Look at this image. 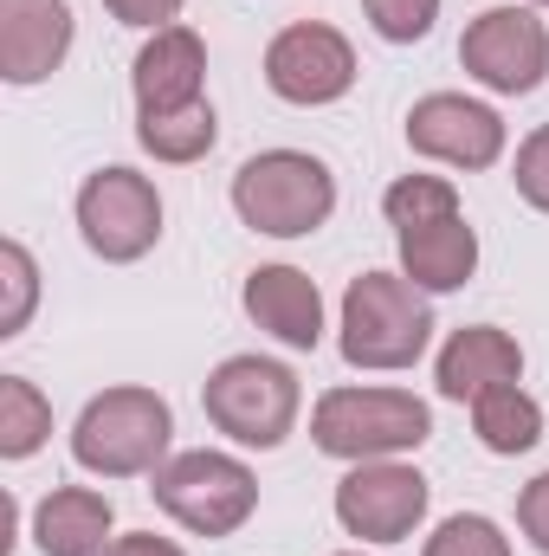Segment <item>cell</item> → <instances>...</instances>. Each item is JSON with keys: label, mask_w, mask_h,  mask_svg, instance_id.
<instances>
[{"label": "cell", "mask_w": 549, "mask_h": 556, "mask_svg": "<svg viewBox=\"0 0 549 556\" xmlns=\"http://www.w3.org/2000/svg\"><path fill=\"white\" fill-rule=\"evenodd\" d=\"M168 440H175V415L155 389H104L85 402V415L72 427V459L98 479H137L155 472L168 459Z\"/></svg>", "instance_id": "obj_1"}, {"label": "cell", "mask_w": 549, "mask_h": 556, "mask_svg": "<svg viewBox=\"0 0 549 556\" xmlns=\"http://www.w3.org/2000/svg\"><path fill=\"white\" fill-rule=\"evenodd\" d=\"M343 363L349 369H408L433 343V311L413 278L362 273L343 291Z\"/></svg>", "instance_id": "obj_2"}, {"label": "cell", "mask_w": 549, "mask_h": 556, "mask_svg": "<svg viewBox=\"0 0 549 556\" xmlns=\"http://www.w3.org/2000/svg\"><path fill=\"white\" fill-rule=\"evenodd\" d=\"M233 214L253 233L272 240H304L336 214V175L304 155V149H266L253 162H240L233 175Z\"/></svg>", "instance_id": "obj_3"}, {"label": "cell", "mask_w": 549, "mask_h": 556, "mask_svg": "<svg viewBox=\"0 0 549 556\" xmlns=\"http://www.w3.org/2000/svg\"><path fill=\"white\" fill-rule=\"evenodd\" d=\"M426 433H433V415L408 389H330V395H317V415H310L317 453L349 459V466L401 459Z\"/></svg>", "instance_id": "obj_4"}, {"label": "cell", "mask_w": 549, "mask_h": 556, "mask_svg": "<svg viewBox=\"0 0 549 556\" xmlns=\"http://www.w3.org/2000/svg\"><path fill=\"white\" fill-rule=\"evenodd\" d=\"M149 479H155V485H149L155 505H162L181 531H194V538H233V531L259 511V479H253V466L233 459V453L194 446V453L162 459Z\"/></svg>", "instance_id": "obj_5"}, {"label": "cell", "mask_w": 549, "mask_h": 556, "mask_svg": "<svg viewBox=\"0 0 549 556\" xmlns=\"http://www.w3.org/2000/svg\"><path fill=\"white\" fill-rule=\"evenodd\" d=\"M201 408H207V420L227 440L272 453V446H284V433L297 427V376L284 363H272V356H227L207 376Z\"/></svg>", "instance_id": "obj_6"}, {"label": "cell", "mask_w": 549, "mask_h": 556, "mask_svg": "<svg viewBox=\"0 0 549 556\" xmlns=\"http://www.w3.org/2000/svg\"><path fill=\"white\" fill-rule=\"evenodd\" d=\"M78 233L98 260L130 266L162 240V194L137 168H98L78 188Z\"/></svg>", "instance_id": "obj_7"}, {"label": "cell", "mask_w": 549, "mask_h": 556, "mask_svg": "<svg viewBox=\"0 0 549 556\" xmlns=\"http://www.w3.org/2000/svg\"><path fill=\"white\" fill-rule=\"evenodd\" d=\"M459 65H465L485 91H498V98L537 91L549 78L544 20H537L531 7H485V13L465 26V39H459Z\"/></svg>", "instance_id": "obj_8"}, {"label": "cell", "mask_w": 549, "mask_h": 556, "mask_svg": "<svg viewBox=\"0 0 549 556\" xmlns=\"http://www.w3.org/2000/svg\"><path fill=\"white\" fill-rule=\"evenodd\" d=\"M433 485L401 459H362L336 479V525L362 544H401L420 531Z\"/></svg>", "instance_id": "obj_9"}, {"label": "cell", "mask_w": 549, "mask_h": 556, "mask_svg": "<svg viewBox=\"0 0 549 556\" xmlns=\"http://www.w3.org/2000/svg\"><path fill=\"white\" fill-rule=\"evenodd\" d=\"M266 85H272V98L304 104V111L336 104L356 85V46L323 20H297L266 46Z\"/></svg>", "instance_id": "obj_10"}, {"label": "cell", "mask_w": 549, "mask_h": 556, "mask_svg": "<svg viewBox=\"0 0 549 556\" xmlns=\"http://www.w3.org/2000/svg\"><path fill=\"white\" fill-rule=\"evenodd\" d=\"M408 149L446 168H491L505 155V117L478 98L433 91L408 111Z\"/></svg>", "instance_id": "obj_11"}, {"label": "cell", "mask_w": 549, "mask_h": 556, "mask_svg": "<svg viewBox=\"0 0 549 556\" xmlns=\"http://www.w3.org/2000/svg\"><path fill=\"white\" fill-rule=\"evenodd\" d=\"M72 52V0H0V78L39 85Z\"/></svg>", "instance_id": "obj_12"}, {"label": "cell", "mask_w": 549, "mask_h": 556, "mask_svg": "<svg viewBox=\"0 0 549 556\" xmlns=\"http://www.w3.org/2000/svg\"><path fill=\"white\" fill-rule=\"evenodd\" d=\"M518 376H524V350H518V337L498 330V324H465V330H452L446 350H439V363H433V389H439L446 402H478L485 389H505V382H518Z\"/></svg>", "instance_id": "obj_13"}, {"label": "cell", "mask_w": 549, "mask_h": 556, "mask_svg": "<svg viewBox=\"0 0 549 556\" xmlns=\"http://www.w3.org/2000/svg\"><path fill=\"white\" fill-rule=\"evenodd\" d=\"M201 78H207V46L201 33L188 26H162L149 33V46L130 65V85H137V111L155 117V111H181V104H201Z\"/></svg>", "instance_id": "obj_14"}, {"label": "cell", "mask_w": 549, "mask_h": 556, "mask_svg": "<svg viewBox=\"0 0 549 556\" xmlns=\"http://www.w3.org/2000/svg\"><path fill=\"white\" fill-rule=\"evenodd\" d=\"M246 317L272 330L284 350H317L323 343V298L297 266H259L246 278Z\"/></svg>", "instance_id": "obj_15"}, {"label": "cell", "mask_w": 549, "mask_h": 556, "mask_svg": "<svg viewBox=\"0 0 549 556\" xmlns=\"http://www.w3.org/2000/svg\"><path fill=\"white\" fill-rule=\"evenodd\" d=\"M111 525H117V511H111L104 492H91V485H59V492H46L39 511H33V544L46 556H104L111 551Z\"/></svg>", "instance_id": "obj_16"}, {"label": "cell", "mask_w": 549, "mask_h": 556, "mask_svg": "<svg viewBox=\"0 0 549 556\" xmlns=\"http://www.w3.org/2000/svg\"><path fill=\"white\" fill-rule=\"evenodd\" d=\"M472 273H478V233L465 227V214L401 227V278H413L420 291H459Z\"/></svg>", "instance_id": "obj_17"}, {"label": "cell", "mask_w": 549, "mask_h": 556, "mask_svg": "<svg viewBox=\"0 0 549 556\" xmlns=\"http://www.w3.org/2000/svg\"><path fill=\"white\" fill-rule=\"evenodd\" d=\"M472 433H478L485 453L518 459V453H531V446L544 440V408H537V395H524L518 382L485 389V395L472 402Z\"/></svg>", "instance_id": "obj_18"}, {"label": "cell", "mask_w": 549, "mask_h": 556, "mask_svg": "<svg viewBox=\"0 0 549 556\" xmlns=\"http://www.w3.org/2000/svg\"><path fill=\"white\" fill-rule=\"evenodd\" d=\"M220 137L214 124V104H181V111H155V117H137V142L155 155V162H201Z\"/></svg>", "instance_id": "obj_19"}, {"label": "cell", "mask_w": 549, "mask_h": 556, "mask_svg": "<svg viewBox=\"0 0 549 556\" xmlns=\"http://www.w3.org/2000/svg\"><path fill=\"white\" fill-rule=\"evenodd\" d=\"M52 433V402L26 376H0V459H33Z\"/></svg>", "instance_id": "obj_20"}, {"label": "cell", "mask_w": 549, "mask_h": 556, "mask_svg": "<svg viewBox=\"0 0 549 556\" xmlns=\"http://www.w3.org/2000/svg\"><path fill=\"white\" fill-rule=\"evenodd\" d=\"M382 214H388L395 233L401 227H426V220H446V214H459V188L446 175H401L382 194Z\"/></svg>", "instance_id": "obj_21"}, {"label": "cell", "mask_w": 549, "mask_h": 556, "mask_svg": "<svg viewBox=\"0 0 549 556\" xmlns=\"http://www.w3.org/2000/svg\"><path fill=\"white\" fill-rule=\"evenodd\" d=\"M0 285H7V304H0V337H20L26 317H33V298H39V266L20 240L0 247Z\"/></svg>", "instance_id": "obj_22"}, {"label": "cell", "mask_w": 549, "mask_h": 556, "mask_svg": "<svg viewBox=\"0 0 549 556\" xmlns=\"http://www.w3.org/2000/svg\"><path fill=\"white\" fill-rule=\"evenodd\" d=\"M420 556H511V538H505L491 518L459 511V518H446V525L426 538V551Z\"/></svg>", "instance_id": "obj_23"}, {"label": "cell", "mask_w": 549, "mask_h": 556, "mask_svg": "<svg viewBox=\"0 0 549 556\" xmlns=\"http://www.w3.org/2000/svg\"><path fill=\"white\" fill-rule=\"evenodd\" d=\"M362 13H369V26H375L388 46H413V39L433 33L439 0H362Z\"/></svg>", "instance_id": "obj_24"}, {"label": "cell", "mask_w": 549, "mask_h": 556, "mask_svg": "<svg viewBox=\"0 0 549 556\" xmlns=\"http://www.w3.org/2000/svg\"><path fill=\"white\" fill-rule=\"evenodd\" d=\"M511 181H518V194H524L537 214H549V124L518 142V168H511Z\"/></svg>", "instance_id": "obj_25"}, {"label": "cell", "mask_w": 549, "mask_h": 556, "mask_svg": "<svg viewBox=\"0 0 549 556\" xmlns=\"http://www.w3.org/2000/svg\"><path fill=\"white\" fill-rule=\"evenodd\" d=\"M518 525H524V538L549 556V472H537V479L524 485V498H518Z\"/></svg>", "instance_id": "obj_26"}, {"label": "cell", "mask_w": 549, "mask_h": 556, "mask_svg": "<svg viewBox=\"0 0 549 556\" xmlns=\"http://www.w3.org/2000/svg\"><path fill=\"white\" fill-rule=\"evenodd\" d=\"M111 7V20H124V26H175V13L188 7V0H104Z\"/></svg>", "instance_id": "obj_27"}, {"label": "cell", "mask_w": 549, "mask_h": 556, "mask_svg": "<svg viewBox=\"0 0 549 556\" xmlns=\"http://www.w3.org/2000/svg\"><path fill=\"white\" fill-rule=\"evenodd\" d=\"M104 556H188V551L168 544V538H155V531H130V538H111Z\"/></svg>", "instance_id": "obj_28"}, {"label": "cell", "mask_w": 549, "mask_h": 556, "mask_svg": "<svg viewBox=\"0 0 549 556\" xmlns=\"http://www.w3.org/2000/svg\"><path fill=\"white\" fill-rule=\"evenodd\" d=\"M343 556H362V551H343Z\"/></svg>", "instance_id": "obj_29"}, {"label": "cell", "mask_w": 549, "mask_h": 556, "mask_svg": "<svg viewBox=\"0 0 549 556\" xmlns=\"http://www.w3.org/2000/svg\"><path fill=\"white\" fill-rule=\"evenodd\" d=\"M537 7H549V0H537Z\"/></svg>", "instance_id": "obj_30"}]
</instances>
